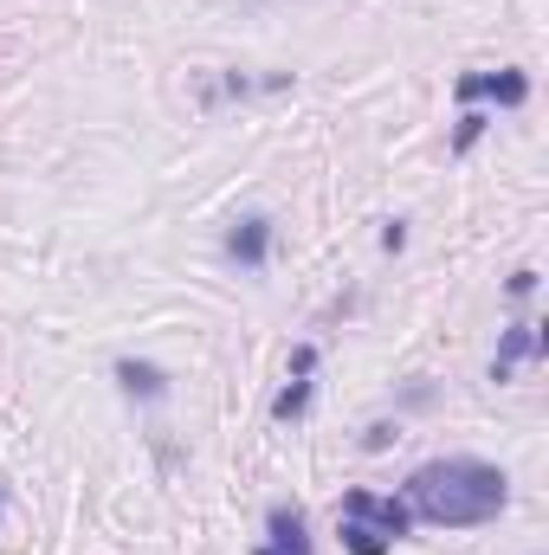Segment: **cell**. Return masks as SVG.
Listing matches in <instances>:
<instances>
[{
    "mask_svg": "<svg viewBox=\"0 0 549 555\" xmlns=\"http://www.w3.org/2000/svg\"><path fill=\"white\" fill-rule=\"evenodd\" d=\"M452 91H459V104H478V98H498V104H524V98H531V78H524V72H465Z\"/></svg>",
    "mask_w": 549,
    "mask_h": 555,
    "instance_id": "4",
    "label": "cell"
},
{
    "mask_svg": "<svg viewBox=\"0 0 549 555\" xmlns=\"http://www.w3.org/2000/svg\"><path fill=\"white\" fill-rule=\"evenodd\" d=\"M304 408H310V375H291V388L272 401V420H297Z\"/></svg>",
    "mask_w": 549,
    "mask_h": 555,
    "instance_id": "9",
    "label": "cell"
},
{
    "mask_svg": "<svg viewBox=\"0 0 549 555\" xmlns=\"http://www.w3.org/2000/svg\"><path fill=\"white\" fill-rule=\"evenodd\" d=\"M227 259L246 266V272H259V266L272 259V214H240V220L227 227Z\"/></svg>",
    "mask_w": 549,
    "mask_h": 555,
    "instance_id": "3",
    "label": "cell"
},
{
    "mask_svg": "<svg viewBox=\"0 0 549 555\" xmlns=\"http://www.w3.org/2000/svg\"><path fill=\"white\" fill-rule=\"evenodd\" d=\"M117 382H124V395H137V401H162V395H168V375H162L155 362H117Z\"/></svg>",
    "mask_w": 549,
    "mask_h": 555,
    "instance_id": "7",
    "label": "cell"
},
{
    "mask_svg": "<svg viewBox=\"0 0 549 555\" xmlns=\"http://www.w3.org/2000/svg\"><path fill=\"white\" fill-rule=\"evenodd\" d=\"M336 524H343V550L349 555H388L395 550L388 537H375V530H362V524H349V517H336Z\"/></svg>",
    "mask_w": 549,
    "mask_h": 555,
    "instance_id": "8",
    "label": "cell"
},
{
    "mask_svg": "<svg viewBox=\"0 0 549 555\" xmlns=\"http://www.w3.org/2000/svg\"><path fill=\"white\" fill-rule=\"evenodd\" d=\"M401 246H408V227H401V220H388V227H382V253H401Z\"/></svg>",
    "mask_w": 549,
    "mask_h": 555,
    "instance_id": "11",
    "label": "cell"
},
{
    "mask_svg": "<svg viewBox=\"0 0 549 555\" xmlns=\"http://www.w3.org/2000/svg\"><path fill=\"white\" fill-rule=\"evenodd\" d=\"M253 555H310V537H304V511L297 504H278L266 517V550Z\"/></svg>",
    "mask_w": 549,
    "mask_h": 555,
    "instance_id": "6",
    "label": "cell"
},
{
    "mask_svg": "<svg viewBox=\"0 0 549 555\" xmlns=\"http://www.w3.org/2000/svg\"><path fill=\"white\" fill-rule=\"evenodd\" d=\"M485 124H491V117H478V111H465V117H459V130H452V149H459V155H465V149H472V142L485 137Z\"/></svg>",
    "mask_w": 549,
    "mask_h": 555,
    "instance_id": "10",
    "label": "cell"
},
{
    "mask_svg": "<svg viewBox=\"0 0 549 555\" xmlns=\"http://www.w3.org/2000/svg\"><path fill=\"white\" fill-rule=\"evenodd\" d=\"M544 349H549V336L537 330V323H511V330H505V343H498V362H491V382H505V375H511L518 362H537Z\"/></svg>",
    "mask_w": 549,
    "mask_h": 555,
    "instance_id": "5",
    "label": "cell"
},
{
    "mask_svg": "<svg viewBox=\"0 0 549 555\" xmlns=\"http://www.w3.org/2000/svg\"><path fill=\"white\" fill-rule=\"evenodd\" d=\"M336 517H349V524H362V530H375V537H388V543H401L413 524L408 504H395V498H375V491H343V511Z\"/></svg>",
    "mask_w": 549,
    "mask_h": 555,
    "instance_id": "2",
    "label": "cell"
},
{
    "mask_svg": "<svg viewBox=\"0 0 549 555\" xmlns=\"http://www.w3.org/2000/svg\"><path fill=\"white\" fill-rule=\"evenodd\" d=\"M505 291H511V297H531V291H537V272H531V266H524V272H511Z\"/></svg>",
    "mask_w": 549,
    "mask_h": 555,
    "instance_id": "12",
    "label": "cell"
},
{
    "mask_svg": "<svg viewBox=\"0 0 549 555\" xmlns=\"http://www.w3.org/2000/svg\"><path fill=\"white\" fill-rule=\"evenodd\" d=\"M511 504V478L485 459H433L408 478V511L433 530H472L491 524Z\"/></svg>",
    "mask_w": 549,
    "mask_h": 555,
    "instance_id": "1",
    "label": "cell"
}]
</instances>
